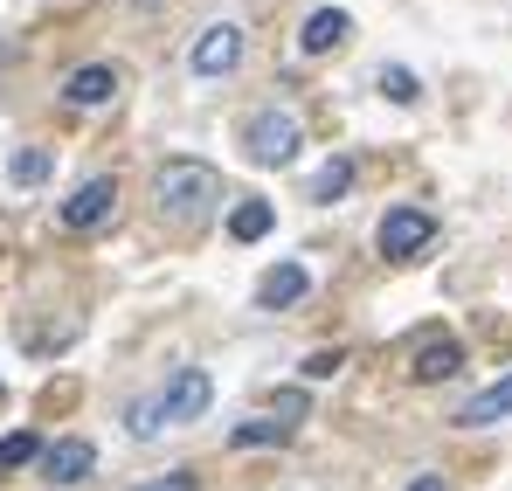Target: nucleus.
I'll return each instance as SVG.
<instances>
[{"mask_svg": "<svg viewBox=\"0 0 512 491\" xmlns=\"http://www.w3.org/2000/svg\"><path fill=\"white\" fill-rule=\"evenodd\" d=\"M153 201H160V215H167L173 229H194V222L215 215L222 173H215L208 160H167L160 173H153Z\"/></svg>", "mask_w": 512, "mask_h": 491, "instance_id": "1", "label": "nucleus"}, {"mask_svg": "<svg viewBox=\"0 0 512 491\" xmlns=\"http://www.w3.org/2000/svg\"><path fill=\"white\" fill-rule=\"evenodd\" d=\"M243 146H250V160L256 166H291L298 160V146H305V125L291 118V111H256L250 125H243Z\"/></svg>", "mask_w": 512, "mask_h": 491, "instance_id": "2", "label": "nucleus"}, {"mask_svg": "<svg viewBox=\"0 0 512 491\" xmlns=\"http://www.w3.org/2000/svg\"><path fill=\"white\" fill-rule=\"evenodd\" d=\"M436 243V215H423V208H388L381 215V256H395V263H409L416 249Z\"/></svg>", "mask_w": 512, "mask_h": 491, "instance_id": "3", "label": "nucleus"}, {"mask_svg": "<svg viewBox=\"0 0 512 491\" xmlns=\"http://www.w3.org/2000/svg\"><path fill=\"white\" fill-rule=\"evenodd\" d=\"M208 402H215V381L201 374V367H180L167 388H160V409H167V429H180V422H201L208 415Z\"/></svg>", "mask_w": 512, "mask_h": 491, "instance_id": "4", "label": "nucleus"}, {"mask_svg": "<svg viewBox=\"0 0 512 491\" xmlns=\"http://www.w3.org/2000/svg\"><path fill=\"white\" fill-rule=\"evenodd\" d=\"M187 63H194V77H229V70L243 63V28H236V21H215V28H201Z\"/></svg>", "mask_w": 512, "mask_h": 491, "instance_id": "5", "label": "nucleus"}, {"mask_svg": "<svg viewBox=\"0 0 512 491\" xmlns=\"http://www.w3.org/2000/svg\"><path fill=\"white\" fill-rule=\"evenodd\" d=\"M111 208H118V180L111 173H97V180H84L70 201H63V229H97V222H111Z\"/></svg>", "mask_w": 512, "mask_h": 491, "instance_id": "6", "label": "nucleus"}, {"mask_svg": "<svg viewBox=\"0 0 512 491\" xmlns=\"http://www.w3.org/2000/svg\"><path fill=\"white\" fill-rule=\"evenodd\" d=\"M90 471H97V450H90L84 436H63V443L42 450V478L49 485H84Z\"/></svg>", "mask_w": 512, "mask_h": 491, "instance_id": "7", "label": "nucleus"}, {"mask_svg": "<svg viewBox=\"0 0 512 491\" xmlns=\"http://www.w3.org/2000/svg\"><path fill=\"white\" fill-rule=\"evenodd\" d=\"M346 35H353V14H346V7H319V14H305V28H298V49H305V56H333Z\"/></svg>", "mask_w": 512, "mask_h": 491, "instance_id": "8", "label": "nucleus"}, {"mask_svg": "<svg viewBox=\"0 0 512 491\" xmlns=\"http://www.w3.org/2000/svg\"><path fill=\"white\" fill-rule=\"evenodd\" d=\"M312 291V277H305V263H277V270H263V284H256V305H270V312H284V305H298Z\"/></svg>", "mask_w": 512, "mask_h": 491, "instance_id": "9", "label": "nucleus"}, {"mask_svg": "<svg viewBox=\"0 0 512 491\" xmlns=\"http://www.w3.org/2000/svg\"><path fill=\"white\" fill-rule=\"evenodd\" d=\"M118 70H111V63H84V70H77V77L63 83V97H70V104H111V97H118Z\"/></svg>", "mask_w": 512, "mask_h": 491, "instance_id": "10", "label": "nucleus"}, {"mask_svg": "<svg viewBox=\"0 0 512 491\" xmlns=\"http://www.w3.org/2000/svg\"><path fill=\"white\" fill-rule=\"evenodd\" d=\"M457 367H464V346H457V339H423L409 374H416V381H450Z\"/></svg>", "mask_w": 512, "mask_h": 491, "instance_id": "11", "label": "nucleus"}, {"mask_svg": "<svg viewBox=\"0 0 512 491\" xmlns=\"http://www.w3.org/2000/svg\"><path fill=\"white\" fill-rule=\"evenodd\" d=\"M499 415H512V374H506V381H492L485 395H471V402L457 409V422H464V429H492Z\"/></svg>", "mask_w": 512, "mask_h": 491, "instance_id": "12", "label": "nucleus"}, {"mask_svg": "<svg viewBox=\"0 0 512 491\" xmlns=\"http://www.w3.org/2000/svg\"><path fill=\"white\" fill-rule=\"evenodd\" d=\"M270 222H277V215H270V201H236L229 236H236V243H263V236H270Z\"/></svg>", "mask_w": 512, "mask_h": 491, "instance_id": "13", "label": "nucleus"}, {"mask_svg": "<svg viewBox=\"0 0 512 491\" xmlns=\"http://www.w3.org/2000/svg\"><path fill=\"white\" fill-rule=\"evenodd\" d=\"M49 166H56L49 146H21V153L7 160V180H14V187H42V180H49Z\"/></svg>", "mask_w": 512, "mask_h": 491, "instance_id": "14", "label": "nucleus"}, {"mask_svg": "<svg viewBox=\"0 0 512 491\" xmlns=\"http://www.w3.org/2000/svg\"><path fill=\"white\" fill-rule=\"evenodd\" d=\"M21 464H42V443H35V429H14V436H0V471H21Z\"/></svg>", "mask_w": 512, "mask_h": 491, "instance_id": "15", "label": "nucleus"}, {"mask_svg": "<svg viewBox=\"0 0 512 491\" xmlns=\"http://www.w3.org/2000/svg\"><path fill=\"white\" fill-rule=\"evenodd\" d=\"M346 187H353V160H326L312 173V201H340Z\"/></svg>", "mask_w": 512, "mask_h": 491, "instance_id": "16", "label": "nucleus"}, {"mask_svg": "<svg viewBox=\"0 0 512 491\" xmlns=\"http://www.w3.org/2000/svg\"><path fill=\"white\" fill-rule=\"evenodd\" d=\"M125 422H132V436H139V443H153V436L167 429V409H160V395H146V402H132V409H125Z\"/></svg>", "mask_w": 512, "mask_h": 491, "instance_id": "17", "label": "nucleus"}, {"mask_svg": "<svg viewBox=\"0 0 512 491\" xmlns=\"http://www.w3.org/2000/svg\"><path fill=\"white\" fill-rule=\"evenodd\" d=\"M291 422H236V450H263V443H284Z\"/></svg>", "mask_w": 512, "mask_h": 491, "instance_id": "18", "label": "nucleus"}, {"mask_svg": "<svg viewBox=\"0 0 512 491\" xmlns=\"http://www.w3.org/2000/svg\"><path fill=\"white\" fill-rule=\"evenodd\" d=\"M381 97H388V104H416V97H423V83L395 63V70H381Z\"/></svg>", "mask_w": 512, "mask_h": 491, "instance_id": "19", "label": "nucleus"}, {"mask_svg": "<svg viewBox=\"0 0 512 491\" xmlns=\"http://www.w3.org/2000/svg\"><path fill=\"white\" fill-rule=\"evenodd\" d=\"M340 367H346V353H340V346H326V353H312V360H305V381H333Z\"/></svg>", "mask_w": 512, "mask_h": 491, "instance_id": "20", "label": "nucleus"}, {"mask_svg": "<svg viewBox=\"0 0 512 491\" xmlns=\"http://www.w3.org/2000/svg\"><path fill=\"white\" fill-rule=\"evenodd\" d=\"M132 491H194V471H167V478H153V485H132Z\"/></svg>", "mask_w": 512, "mask_h": 491, "instance_id": "21", "label": "nucleus"}, {"mask_svg": "<svg viewBox=\"0 0 512 491\" xmlns=\"http://www.w3.org/2000/svg\"><path fill=\"white\" fill-rule=\"evenodd\" d=\"M409 491H450V485H443V478H416Z\"/></svg>", "mask_w": 512, "mask_h": 491, "instance_id": "22", "label": "nucleus"}, {"mask_svg": "<svg viewBox=\"0 0 512 491\" xmlns=\"http://www.w3.org/2000/svg\"><path fill=\"white\" fill-rule=\"evenodd\" d=\"M0 402H7V388H0Z\"/></svg>", "mask_w": 512, "mask_h": 491, "instance_id": "23", "label": "nucleus"}]
</instances>
